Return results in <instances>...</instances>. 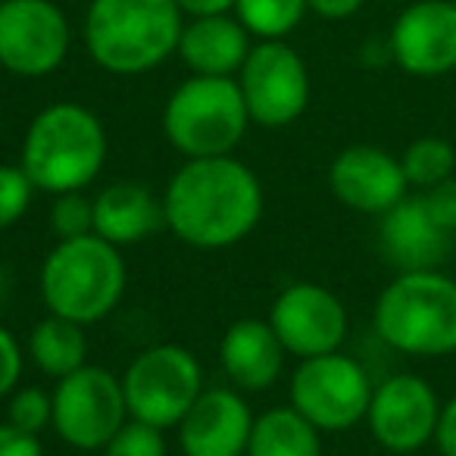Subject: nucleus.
I'll list each match as a JSON object with an SVG mask.
<instances>
[{
    "instance_id": "obj_1",
    "label": "nucleus",
    "mask_w": 456,
    "mask_h": 456,
    "mask_svg": "<svg viewBox=\"0 0 456 456\" xmlns=\"http://www.w3.org/2000/svg\"><path fill=\"white\" fill-rule=\"evenodd\" d=\"M266 194L248 163L228 157L184 159L163 194L166 228L197 250L241 244L260 225Z\"/></svg>"
},
{
    "instance_id": "obj_2",
    "label": "nucleus",
    "mask_w": 456,
    "mask_h": 456,
    "mask_svg": "<svg viewBox=\"0 0 456 456\" xmlns=\"http://www.w3.org/2000/svg\"><path fill=\"white\" fill-rule=\"evenodd\" d=\"M182 28L175 0H91L85 47L103 72L141 76L178 53Z\"/></svg>"
},
{
    "instance_id": "obj_3",
    "label": "nucleus",
    "mask_w": 456,
    "mask_h": 456,
    "mask_svg": "<svg viewBox=\"0 0 456 456\" xmlns=\"http://www.w3.org/2000/svg\"><path fill=\"white\" fill-rule=\"evenodd\" d=\"M107 163L103 122L82 103H51L32 122L22 138L20 166L32 178L35 191L69 194L85 191Z\"/></svg>"
},
{
    "instance_id": "obj_4",
    "label": "nucleus",
    "mask_w": 456,
    "mask_h": 456,
    "mask_svg": "<svg viewBox=\"0 0 456 456\" xmlns=\"http://www.w3.org/2000/svg\"><path fill=\"white\" fill-rule=\"evenodd\" d=\"M375 335L406 356L456 354V279L441 269L397 273L375 300Z\"/></svg>"
},
{
    "instance_id": "obj_5",
    "label": "nucleus",
    "mask_w": 456,
    "mask_h": 456,
    "mask_svg": "<svg viewBox=\"0 0 456 456\" xmlns=\"http://www.w3.org/2000/svg\"><path fill=\"white\" fill-rule=\"evenodd\" d=\"M126 281L128 273L119 248L103 241L101 235L57 241V248L41 263L38 275L47 313L78 325L107 319L119 306Z\"/></svg>"
},
{
    "instance_id": "obj_6",
    "label": "nucleus",
    "mask_w": 456,
    "mask_h": 456,
    "mask_svg": "<svg viewBox=\"0 0 456 456\" xmlns=\"http://www.w3.org/2000/svg\"><path fill=\"white\" fill-rule=\"evenodd\" d=\"M250 126L235 78L191 76L163 107V134L182 157H228Z\"/></svg>"
},
{
    "instance_id": "obj_7",
    "label": "nucleus",
    "mask_w": 456,
    "mask_h": 456,
    "mask_svg": "<svg viewBox=\"0 0 456 456\" xmlns=\"http://www.w3.org/2000/svg\"><path fill=\"white\" fill-rule=\"evenodd\" d=\"M128 416L157 428H175L203 394V369L188 347L157 344L128 362L122 375Z\"/></svg>"
},
{
    "instance_id": "obj_8",
    "label": "nucleus",
    "mask_w": 456,
    "mask_h": 456,
    "mask_svg": "<svg viewBox=\"0 0 456 456\" xmlns=\"http://www.w3.org/2000/svg\"><path fill=\"white\" fill-rule=\"evenodd\" d=\"M372 379L354 360L341 354H322L300 360L291 375L288 397L304 419H310L319 431H347L366 422L369 400H372Z\"/></svg>"
},
{
    "instance_id": "obj_9",
    "label": "nucleus",
    "mask_w": 456,
    "mask_h": 456,
    "mask_svg": "<svg viewBox=\"0 0 456 456\" xmlns=\"http://www.w3.org/2000/svg\"><path fill=\"white\" fill-rule=\"evenodd\" d=\"M53 425L60 441L76 450H103L128 422L122 379L110 369L82 366L53 387Z\"/></svg>"
},
{
    "instance_id": "obj_10",
    "label": "nucleus",
    "mask_w": 456,
    "mask_h": 456,
    "mask_svg": "<svg viewBox=\"0 0 456 456\" xmlns=\"http://www.w3.org/2000/svg\"><path fill=\"white\" fill-rule=\"evenodd\" d=\"M248 103L250 122L263 128H285L310 107V69L285 41H260L235 76Z\"/></svg>"
},
{
    "instance_id": "obj_11",
    "label": "nucleus",
    "mask_w": 456,
    "mask_h": 456,
    "mask_svg": "<svg viewBox=\"0 0 456 456\" xmlns=\"http://www.w3.org/2000/svg\"><path fill=\"white\" fill-rule=\"evenodd\" d=\"M69 20L53 0H4L0 7V66L10 76L45 78L69 53Z\"/></svg>"
},
{
    "instance_id": "obj_12",
    "label": "nucleus",
    "mask_w": 456,
    "mask_h": 456,
    "mask_svg": "<svg viewBox=\"0 0 456 456\" xmlns=\"http://www.w3.org/2000/svg\"><path fill=\"white\" fill-rule=\"evenodd\" d=\"M269 325L279 335L285 354L297 360L335 354L344 347L350 331L341 297L316 281H294L281 288L269 310Z\"/></svg>"
},
{
    "instance_id": "obj_13",
    "label": "nucleus",
    "mask_w": 456,
    "mask_h": 456,
    "mask_svg": "<svg viewBox=\"0 0 456 456\" xmlns=\"http://www.w3.org/2000/svg\"><path fill=\"white\" fill-rule=\"evenodd\" d=\"M437 416H441V400L435 387L422 375L397 372L375 385L366 425L385 450L416 453L435 441Z\"/></svg>"
},
{
    "instance_id": "obj_14",
    "label": "nucleus",
    "mask_w": 456,
    "mask_h": 456,
    "mask_svg": "<svg viewBox=\"0 0 456 456\" xmlns=\"http://www.w3.org/2000/svg\"><path fill=\"white\" fill-rule=\"evenodd\" d=\"M391 60L412 78H441L456 69V0H416L394 20Z\"/></svg>"
},
{
    "instance_id": "obj_15",
    "label": "nucleus",
    "mask_w": 456,
    "mask_h": 456,
    "mask_svg": "<svg viewBox=\"0 0 456 456\" xmlns=\"http://www.w3.org/2000/svg\"><path fill=\"white\" fill-rule=\"evenodd\" d=\"M329 188L344 207L362 216H385L410 194L400 157L372 144L344 147L329 166Z\"/></svg>"
},
{
    "instance_id": "obj_16",
    "label": "nucleus",
    "mask_w": 456,
    "mask_h": 456,
    "mask_svg": "<svg viewBox=\"0 0 456 456\" xmlns=\"http://www.w3.org/2000/svg\"><path fill=\"white\" fill-rule=\"evenodd\" d=\"M254 419L238 387H203L175 425L178 447L184 456H244Z\"/></svg>"
},
{
    "instance_id": "obj_17",
    "label": "nucleus",
    "mask_w": 456,
    "mask_h": 456,
    "mask_svg": "<svg viewBox=\"0 0 456 456\" xmlns=\"http://www.w3.org/2000/svg\"><path fill=\"white\" fill-rule=\"evenodd\" d=\"M379 248L397 273L441 269L453 248V235L431 219L422 194H406L397 207L379 216Z\"/></svg>"
},
{
    "instance_id": "obj_18",
    "label": "nucleus",
    "mask_w": 456,
    "mask_h": 456,
    "mask_svg": "<svg viewBox=\"0 0 456 456\" xmlns=\"http://www.w3.org/2000/svg\"><path fill=\"white\" fill-rule=\"evenodd\" d=\"M285 347L269 319H238L219 344L222 372L241 394H260L279 381L285 369Z\"/></svg>"
},
{
    "instance_id": "obj_19",
    "label": "nucleus",
    "mask_w": 456,
    "mask_h": 456,
    "mask_svg": "<svg viewBox=\"0 0 456 456\" xmlns=\"http://www.w3.org/2000/svg\"><path fill=\"white\" fill-rule=\"evenodd\" d=\"M250 47V32L238 22V16H191L178 38V57L194 76L235 78Z\"/></svg>"
},
{
    "instance_id": "obj_20",
    "label": "nucleus",
    "mask_w": 456,
    "mask_h": 456,
    "mask_svg": "<svg viewBox=\"0 0 456 456\" xmlns=\"http://www.w3.org/2000/svg\"><path fill=\"white\" fill-rule=\"evenodd\" d=\"M163 225V197L141 182H113L94 197V235L116 248L141 244Z\"/></svg>"
},
{
    "instance_id": "obj_21",
    "label": "nucleus",
    "mask_w": 456,
    "mask_h": 456,
    "mask_svg": "<svg viewBox=\"0 0 456 456\" xmlns=\"http://www.w3.org/2000/svg\"><path fill=\"white\" fill-rule=\"evenodd\" d=\"M244 456H322V431L291 403L273 406L254 419Z\"/></svg>"
},
{
    "instance_id": "obj_22",
    "label": "nucleus",
    "mask_w": 456,
    "mask_h": 456,
    "mask_svg": "<svg viewBox=\"0 0 456 456\" xmlns=\"http://www.w3.org/2000/svg\"><path fill=\"white\" fill-rule=\"evenodd\" d=\"M28 360L38 366V372L51 375L57 381L72 375L76 369L88 366L85 325L47 313L28 335Z\"/></svg>"
},
{
    "instance_id": "obj_23",
    "label": "nucleus",
    "mask_w": 456,
    "mask_h": 456,
    "mask_svg": "<svg viewBox=\"0 0 456 456\" xmlns=\"http://www.w3.org/2000/svg\"><path fill=\"white\" fill-rule=\"evenodd\" d=\"M400 166H403L410 188L428 191L435 184L447 182L450 175H456V147L447 138L425 134L400 153Z\"/></svg>"
},
{
    "instance_id": "obj_24",
    "label": "nucleus",
    "mask_w": 456,
    "mask_h": 456,
    "mask_svg": "<svg viewBox=\"0 0 456 456\" xmlns=\"http://www.w3.org/2000/svg\"><path fill=\"white\" fill-rule=\"evenodd\" d=\"M306 0H235V16L260 41H285L304 22Z\"/></svg>"
},
{
    "instance_id": "obj_25",
    "label": "nucleus",
    "mask_w": 456,
    "mask_h": 456,
    "mask_svg": "<svg viewBox=\"0 0 456 456\" xmlns=\"http://www.w3.org/2000/svg\"><path fill=\"white\" fill-rule=\"evenodd\" d=\"M51 228L57 241L94 235V200L85 197V191L57 194L51 207Z\"/></svg>"
},
{
    "instance_id": "obj_26",
    "label": "nucleus",
    "mask_w": 456,
    "mask_h": 456,
    "mask_svg": "<svg viewBox=\"0 0 456 456\" xmlns=\"http://www.w3.org/2000/svg\"><path fill=\"white\" fill-rule=\"evenodd\" d=\"M7 422L26 435H41L47 425H53V397L45 387H16L10 394Z\"/></svg>"
},
{
    "instance_id": "obj_27",
    "label": "nucleus",
    "mask_w": 456,
    "mask_h": 456,
    "mask_svg": "<svg viewBox=\"0 0 456 456\" xmlns=\"http://www.w3.org/2000/svg\"><path fill=\"white\" fill-rule=\"evenodd\" d=\"M103 456H169L163 428L128 419L103 447Z\"/></svg>"
},
{
    "instance_id": "obj_28",
    "label": "nucleus",
    "mask_w": 456,
    "mask_h": 456,
    "mask_svg": "<svg viewBox=\"0 0 456 456\" xmlns=\"http://www.w3.org/2000/svg\"><path fill=\"white\" fill-rule=\"evenodd\" d=\"M35 184L22 166L0 163V228H10L28 213Z\"/></svg>"
},
{
    "instance_id": "obj_29",
    "label": "nucleus",
    "mask_w": 456,
    "mask_h": 456,
    "mask_svg": "<svg viewBox=\"0 0 456 456\" xmlns=\"http://www.w3.org/2000/svg\"><path fill=\"white\" fill-rule=\"evenodd\" d=\"M422 200L428 207L431 219L447 232V235H456V175H450L447 182L435 184V188L422 191Z\"/></svg>"
},
{
    "instance_id": "obj_30",
    "label": "nucleus",
    "mask_w": 456,
    "mask_h": 456,
    "mask_svg": "<svg viewBox=\"0 0 456 456\" xmlns=\"http://www.w3.org/2000/svg\"><path fill=\"white\" fill-rule=\"evenodd\" d=\"M22 379V347L10 329L0 325V400L20 387Z\"/></svg>"
},
{
    "instance_id": "obj_31",
    "label": "nucleus",
    "mask_w": 456,
    "mask_h": 456,
    "mask_svg": "<svg viewBox=\"0 0 456 456\" xmlns=\"http://www.w3.org/2000/svg\"><path fill=\"white\" fill-rule=\"evenodd\" d=\"M0 456H45V450L38 435H26L10 422H0Z\"/></svg>"
},
{
    "instance_id": "obj_32",
    "label": "nucleus",
    "mask_w": 456,
    "mask_h": 456,
    "mask_svg": "<svg viewBox=\"0 0 456 456\" xmlns=\"http://www.w3.org/2000/svg\"><path fill=\"white\" fill-rule=\"evenodd\" d=\"M435 444L441 450V456H456V394L441 403V416H437V428H435Z\"/></svg>"
},
{
    "instance_id": "obj_33",
    "label": "nucleus",
    "mask_w": 456,
    "mask_h": 456,
    "mask_svg": "<svg viewBox=\"0 0 456 456\" xmlns=\"http://www.w3.org/2000/svg\"><path fill=\"white\" fill-rule=\"evenodd\" d=\"M362 4H366V0H306V7H310L313 13L322 16V20H331V22L354 16Z\"/></svg>"
},
{
    "instance_id": "obj_34",
    "label": "nucleus",
    "mask_w": 456,
    "mask_h": 456,
    "mask_svg": "<svg viewBox=\"0 0 456 456\" xmlns=\"http://www.w3.org/2000/svg\"><path fill=\"white\" fill-rule=\"evenodd\" d=\"M175 4L188 16H216L235 10V0H175Z\"/></svg>"
},
{
    "instance_id": "obj_35",
    "label": "nucleus",
    "mask_w": 456,
    "mask_h": 456,
    "mask_svg": "<svg viewBox=\"0 0 456 456\" xmlns=\"http://www.w3.org/2000/svg\"><path fill=\"white\" fill-rule=\"evenodd\" d=\"M7 291H10V281H7V273L0 269V304L7 300Z\"/></svg>"
},
{
    "instance_id": "obj_36",
    "label": "nucleus",
    "mask_w": 456,
    "mask_h": 456,
    "mask_svg": "<svg viewBox=\"0 0 456 456\" xmlns=\"http://www.w3.org/2000/svg\"><path fill=\"white\" fill-rule=\"evenodd\" d=\"M0 7H4V0H0Z\"/></svg>"
}]
</instances>
